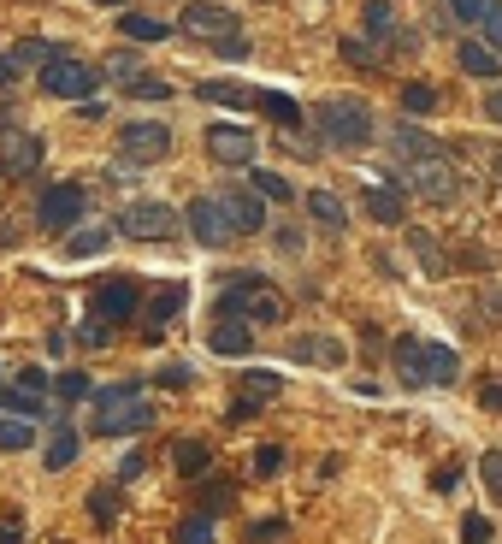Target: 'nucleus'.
Returning a JSON list of instances; mask_svg holds the SVG:
<instances>
[{"label": "nucleus", "mask_w": 502, "mask_h": 544, "mask_svg": "<svg viewBox=\"0 0 502 544\" xmlns=\"http://www.w3.org/2000/svg\"><path fill=\"white\" fill-rule=\"evenodd\" d=\"M314 131L331 148H361V142H373V107L355 95H325L314 107Z\"/></svg>", "instance_id": "f257e3e1"}, {"label": "nucleus", "mask_w": 502, "mask_h": 544, "mask_svg": "<svg viewBox=\"0 0 502 544\" xmlns=\"http://www.w3.org/2000/svg\"><path fill=\"white\" fill-rule=\"evenodd\" d=\"M148 426H154V403H142L136 385L95 391V432L101 438H130V432H148Z\"/></svg>", "instance_id": "f03ea898"}, {"label": "nucleus", "mask_w": 502, "mask_h": 544, "mask_svg": "<svg viewBox=\"0 0 502 544\" xmlns=\"http://www.w3.org/2000/svg\"><path fill=\"white\" fill-rule=\"evenodd\" d=\"M213 314H243V320H260V326H284V320H290V302H284V290H278V284L237 278V284L213 302Z\"/></svg>", "instance_id": "7ed1b4c3"}, {"label": "nucleus", "mask_w": 502, "mask_h": 544, "mask_svg": "<svg viewBox=\"0 0 502 544\" xmlns=\"http://www.w3.org/2000/svg\"><path fill=\"white\" fill-rule=\"evenodd\" d=\"M390 178H396L402 190L438 202V207H449L455 196H461V172H455V160H396Z\"/></svg>", "instance_id": "20e7f679"}, {"label": "nucleus", "mask_w": 502, "mask_h": 544, "mask_svg": "<svg viewBox=\"0 0 502 544\" xmlns=\"http://www.w3.org/2000/svg\"><path fill=\"white\" fill-rule=\"evenodd\" d=\"M166 148H172V131H166L160 119H130L125 131H119L113 178H119V172H136V166H154V160H166Z\"/></svg>", "instance_id": "39448f33"}, {"label": "nucleus", "mask_w": 502, "mask_h": 544, "mask_svg": "<svg viewBox=\"0 0 502 544\" xmlns=\"http://www.w3.org/2000/svg\"><path fill=\"white\" fill-rule=\"evenodd\" d=\"M95 83H101V71L89 66V60H77V54H54V60L42 66V89H48L54 101H89Z\"/></svg>", "instance_id": "423d86ee"}, {"label": "nucleus", "mask_w": 502, "mask_h": 544, "mask_svg": "<svg viewBox=\"0 0 502 544\" xmlns=\"http://www.w3.org/2000/svg\"><path fill=\"white\" fill-rule=\"evenodd\" d=\"M83 207H89L83 184H48L42 202H36V225L54 231V237H71V231L83 225Z\"/></svg>", "instance_id": "0eeeda50"}, {"label": "nucleus", "mask_w": 502, "mask_h": 544, "mask_svg": "<svg viewBox=\"0 0 502 544\" xmlns=\"http://www.w3.org/2000/svg\"><path fill=\"white\" fill-rule=\"evenodd\" d=\"M178 225H184V213L166 207V202H130L125 213H119V231L136 237V243H166Z\"/></svg>", "instance_id": "6e6552de"}, {"label": "nucleus", "mask_w": 502, "mask_h": 544, "mask_svg": "<svg viewBox=\"0 0 502 544\" xmlns=\"http://www.w3.org/2000/svg\"><path fill=\"white\" fill-rule=\"evenodd\" d=\"M178 30L195 36V42H225V36H237V12L219 6V0H189L178 12Z\"/></svg>", "instance_id": "1a4fd4ad"}, {"label": "nucleus", "mask_w": 502, "mask_h": 544, "mask_svg": "<svg viewBox=\"0 0 502 544\" xmlns=\"http://www.w3.org/2000/svg\"><path fill=\"white\" fill-rule=\"evenodd\" d=\"M36 166H42V136H30L24 125H0V172L30 178Z\"/></svg>", "instance_id": "9d476101"}, {"label": "nucleus", "mask_w": 502, "mask_h": 544, "mask_svg": "<svg viewBox=\"0 0 502 544\" xmlns=\"http://www.w3.org/2000/svg\"><path fill=\"white\" fill-rule=\"evenodd\" d=\"M184 225H189V237H195L201 249H225V243L237 237V231H231V219H225V207H219V196H201V202H189Z\"/></svg>", "instance_id": "9b49d317"}, {"label": "nucleus", "mask_w": 502, "mask_h": 544, "mask_svg": "<svg viewBox=\"0 0 502 544\" xmlns=\"http://www.w3.org/2000/svg\"><path fill=\"white\" fill-rule=\"evenodd\" d=\"M136 314H142V290H136L130 278H101V284H95V320L125 326Z\"/></svg>", "instance_id": "f8f14e48"}, {"label": "nucleus", "mask_w": 502, "mask_h": 544, "mask_svg": "<svg viewBox=\"0 0 502 544\" xmlns=\"http://www.w3.org/2000/svg\"><path fill=\"white\" fill-rule=\"evenodd\" d=\"M254 154H260L254 131H243V125H207V160L213 166H254Z\"/></svg>", "instance_id": "ddd939ff"}, {"label": "nucleus", "mask_w": 502, "mask_h": 544, "mask_svg": "<svg viewBox=\"0 0 502 544\" xmlns=\"http://www.w3.org/2000/svg\"><path fill=\"white\" fill-rule=\"evenodd\" d=\"M266 196L260 190H219V207H225V219H231V231L237 237H254L260 225H266Z\"/></svg>", "instance_id": "4468645a"}, {"label": "nucleus", "mask_w": 502, "mask_h": 544, "mask_svg": "<svg viewBox=\"0 0 502 544\" xmlns=\"http://www.w3.org/2000/svg\"><path fill=\"white\" fill-rule=\"evenodd\" d=\"M390 148H396V160H455V154H449V142L426 136L420 125H396Z\"/></svg>", "instance_id": "2eb2a0df"}, {"label": "nucleus", "mask_w": 502, "mask_h": 544, "mask_svg": "<svg viewBox=\"0 0 502 544\" xmlns=\"http://www.w3.org/2000/svg\"><path fill=\"white\" fill-rule=\"evenodd\" d=\"M207 349H213V355H249V326H243V314H213Z\"/></svg>", "instance_id": "dca6fc26"}, {"label": "nucleus", "mask_w": 502, "mask_h": 544, "mask_svg": "<svg viewBox=\"0 0 502 544\" xmlns=\"http://www.w3.org/2000/svg\"><path fill=\"white\" fill-rule=\"evenodd\" d=\"M361 207L373 213L378 225H402V213H408V196H402V184L390 178V184H373V190L361 196Z\"/></svg>", "instance_id": "f3484780"}, {"label": "nucleus", "mask_w": 502, "mask_h": 544, "mask_svg": "<svg viewBox=\"0 0 502 544\" xmlns=\"http://www.w3.org/2000/svg\"><path fill=\"white\" fill-rule=\"evenodd\" d=\"M455 60H461L467 77H479V83H497V77H502V54L491 48V42H461V48H455Z\"/></svg>", "instance_id": "a211bd4d"}, {"label": "nucleus", "mask_w": 502, "mask_h": 544, "mask_svg": "<svg viewBox=\"0 0 502 544\" xmlns=\"http://www.w3.org/2000/svg\"><path fill=\"white\" fill-rule=\"evenodd\" d=\"M178 308H184V284L160 290V296H154V302L142 308V332H148V338H160V332H166V326L178 320Z\"/></svg>", "instance_id": "6ab92c4d"}, {"label": "nucleus", "mask_w": 502, "mask_h": 544, "mask_svg": "<svg viewBox=\"0 0 502 544\" xmlns=\"http://www.w3.org/2000/svg\"><path fill=\"white\" fill-rule=\"evenodd\" d=\"M254 113H266L278 131H296V125H302V107H296L290 95H278V89H254Z\"/></svg>", "instance_id": "aec40b11"}, {"label": "nucleus", "mask_w": 502, "mask_h": 544, "mask_svg": "<svg viewBox=\"0 0 502 544\" xmlns=\"http://www.w3.org/2000/svg\"><path fill=\"white\" fill-rule=\"evenodd\" d=\"M420 367H426V385H449L461 373V355L449 343H420Z\"/></svg>", "instance_id": "412c9836"}, {"label": "nucleus", "mask_w": 502, "mask_h": 544, "mask_svg": "<svg viewBox=\"0 0 502 544\" xmlns=\"http://www.w3.org/2000/svg\"><path fill=\"white\" fill-rule=\"evenodd\" d=\"M290 355H296L302 367H337V361H343V343L337 338H296Z\"/></svg>", "instance_id": "4be33fe9"}, {"label": "nucleus", "mask_w": 502, "mask_h": 544, "mask_svg": "<svg viewBox=\"0 0 502 544\" xmlns=\"http://www.w3.org/2000/svg\"><path fill=\"white\" fill-rule=\"evenodd\" d=\"M77 450H83V438L71 432V420H54V438H48V456H42V462L60 474V468H71V462H77Z\"/></svg>", "instance_id": "5701e85b"}, {"label": "nucleus", "mask_w": 502, "mask_h": 544, "mask_svg": "<svg viewBox=\"0 0 502 544\" xmlns=\"http://www.w3.org/2000/svg\"><path fill=\"white\" fill-rule=\"evenodd\" d=\"M408 243H414V255H420V267L432 272V278H443V272L455 267V261H449V249H443L438 237H432V231H420V225H414V231H408Z\"/></svg>", "instance_id": "b1692460"}, {"label": "nucleus", "mask_w": 502, "mask_h": 544, "mask_svg": "<svg viewBox=\"0 0 502 544\" xmlns=\"http://www.w3.org/2000/svg\"><path fill=\"white\" fill-rule=\"evenodd\" d=\"M166 30L172 24H160L148 12H119V36H130V42H166Z\"/></svg>", "instance_id": "393cba45"}, {"label": "nucleus", "mask_w": 502, "mask_h": 544, "mask_svg": "<svg viewBox=\"0 0 502 544\" xmlns=\"http://www.w3.org/2000/svg\"><path fill=\"white\" fill-rule=\"evenodd\" d=\"M308 213H314V225H325V231H343L349 225V213H343V202L331 190H308Z\"/></svg>", "instance_id": "a878e982"}, {"label": "nucleus", "mask_w": 502, "mask_h": 544, "mask_svg": "<svg viewBox=\"0 0 502 544\" xmlns=\"http://www.w3.org/2000/svg\"><path fill=\"white\" fill-rule=\"evenodd\" d=\"M0 450H36V420L30 414L0 420Z\"/></svg>", "instance_id": "bb28decb"}, {"label": "nucleus", "mask_w": 502, "mask_h": 544, "mask_svg": "<svg viewBox=\"0 0 502 544\" xmlns=\"http://www.w3.org/2000/svg\"><path fill=\"white\" fill-rule=\"evenodd\" d=\"M195 95L213 107H254V89H243V83H201Z\"/></svg>", "instance_id": "cd10ccee"}, {"label": "nucleus", "mask_w": 502, "mask_h": 544, "mask_svg": "<svg viewBox=\"0 0 502 544\" xmlns=\"http://www.w3.org/2000/svg\"><path fill=\"white\" fill-rule=\"evenodd\" d=\"M367 36L390 42L396 36V0H367Z\"/></svg>", "instance_id": "c85d7f7f"}, {"label": "nucleus", "mask_w": 502, "mask_h": 544, "mask_svg": "<svg viewBox=\"0 0 502 544\" xmlns=\"http://www.w3.org/2000/svg\"><path fill=\"white\" fill-rule=\"evenodd\" d=\"M343 60H349V66H384V48H378L373 36H343Z\"/></svg>", "instance_id": "c756f323"}, {"label": "nucleus", "mask_w": 502, "mask_h": 544, "mask_svg": "<svg viewBox=\"0 0 502 544\" xmlns=\"http://www.w3.org/2000/svg\"><path fill=\"white\" fill-rule=\"evenodd\" d=\"M396 373H402V385H426V367H420V343H414V338L396 343Z\"/></svg>", "instance_id": "7c9ffc66"}, {"label": "nucleus", "mask_w": 502, "mask_h": 544, "mask_svg": "<svg viewBox=\"0 0 502 544\" xmlns=\"http://www.w3.org/2000/svg\"><path fill=\"white\" fill-rule=\"evenodd\" d=\"M89 515H95V527H113L119 521V491L113 485H95L89 491Z\"/></svg>", "instance_id": "2f4dec72"}, {"label": "nucleus", "mask_w": 502, "mask_h": 544, "mask_svg": "<svg viewBox=\"0 0 502 544\" xmlns=\"http://www.w3.org/2000/svg\"><path fill=\"white\" fill-rule=\"evenodd\" d=\"M207 462H213V450H207V444H201V438H184V444H178V474H207Z\"/></svg>", "instance_id": "473e14b6"}, {"label": "nucleus", "mask_w": 502, "mask_h": 544, "mask_svg": "<svg viewBox=\"0 0 502 544\" xmlns=\"http://www.w3.org/2000/svg\"><path fill=\"white\" fill-rule=\"evenodd\" d=\"M130 101H172V83L166 77H125Z\"/></svg>", "instance_id": "72a5a7b5"}, {"label": "nucleus", "mask_w": 502, "mask_h": 544, "mask_svg": "<svg viewBox=\"0 0 502 544\" xmlns=\"http://www.w3.org/2000/svg\"><path fill=\"white\" fill-rule=\"evenodd\" d=\"M172 544H213V515L201 509V515H189V521H178V533H172Z\"/></svg>", "instance_id": "f704fd0d"}, {"label": "nucleus", "mask_w": 502, "mask_h": 544, "mask_svg": "<svg viewBox=\"0 0 502 544\" xmlns=\"http://www.w3.org/2000/svg\"><path fill=\"white\" fill-rule=\"evenodd\" d=\"M249 184L260 190V196H266V202H296L290 178H278V172H260V166H254V178H249Z\"/></svg>", "instance_id": "c9c22d12"}, {"label": "nucleus", "mask_w": 502, "mask_h": 544, "mask_svg": "<svg viewBox=\"0 0 502 544\" xmlns=\"http://www.w3.org/2000/svg\"><path fill=\"white\" fill-rule=\"evenodd\" d=\"M0 408H12V414H30V420H36V414H48V403H42L36 391H24V385H12V391H0Z\"/></svg>", "instance_id": "e433bc0d"}, {"label": "nucleus", "mask_w": 502, "mask_h": 544, "mask_svg": "<svg viewBox=\"0 0 502 544\" xmlns=\"http://www.w3.org/2000/svg\"><path fill=\"white\" fill-rule=\"evenodd\" d=\"M237 391H243V397H284V379H278V373H243Z\"/></svg>", "instance_id": "4c0bfd02"}, {"label": "nucleus", "mask_w": 502, "mask_h": 544, "mask_svg": "<svg viewBox=\"0 0 502 544\" xmlns=\"http://www.w3.org/2000/svg\"><path fill=\"white\" fill-rule=\"evenodd\" d=\"M54 54H60L54 42H18V48H12V66H18V71H24V66H48Z\"/></svg>", "instance_id": "58836bf2"}, {"label": "nucleus", "mask_w": 502, "mask_h": 544, "mask_svg": "<svg viewBox=\"0 0 502 544\" xmlns=\"http://www.w3.org/2000/svg\"><path fill=\"white\" fill-rule=\"evenodd\" d=\"M402 107L408 113H432L438 107V89L432 83H402Z\"/></svg>", "instance_id": "ea45409f"}, {"label": "nucleus", "mask_w": 502, "mask_h": 544, "mask_svg": "<svg viewBox=\"0 0 502 544\" xmlns=\"http://www.w3.org/2000/svg\"><path fill=\"white\" fill-rule=\"evenodd\" d=\"M107 249V231H71L65 237V255H101Z\"/></svg>", "instance_id": "a19ab883"}, {"label": "nucleus", "mask_w": 502, "mask_h": 544, "mask_svg": "<svg viewBox=\"0 0 502 544\" xmlns=\"http://www.w3.org/2000/svg\"><path fill=\"white\" fill-rule=\"evenodd\" d=\"M479 479H485V491L502 503V450H485L479 456Z\"/></svg>", "instance_id": "79ce46f5"}, {"label": "nucleus", "mask_w": 502, "mask_h": 544, "mask_svg": "<svg viewBox=\"0 0 502 544\" xmlns=\"http://www.w3.org/2000/svg\"><path fill=\"white\" fill-rule=\"evenodd\" d=\"M54 397H60V403H77V397H89V379H83V373H60V379H54Z\"/></svg>", "instance_id": "37998d69"}, {"label": "nucleus", "mask_w": 502, "mask_h": 544, "mask_svg": "<svg viewBox=\"0 0 502 544\" xmlns=\"http://www.w3.org/2000/svg\"><path fill=\"white\" fill-rule=\"evenodd\" d=\"M278 468H284V450H278V444H260V450H254V474L272 479Z\"/></svg>", "instance_id": "c03bdc74"}, {"label": "nucleus", "mask_w": 502, "mask_h": 544, "mask_svg": "<svg viewBox=\"0 0 502 544\" xmlns=\"http://www.w3.org/2000/svg\"><path fill=\"white\" fill-rule=\"evenodd\" d=\"M479 30H485V42H491V48H497V54H502V0H491V6H485V18H479Z\"/></svg>", "instance_id": "a18cd8bd"}, {"label": "nucleus", "mask_w": 502, "mask_h": 544, "mask_svg": "<svg viewBox=\"0 0 502 544\" xmlns=\"http://www.w3.org/2000/svg\"><path fill=\"white\" fill-rule=\"evenodd\" d=\"M461 539L467 544H491V521H485V515H467V521H461Z\"/></svg>", "instance_id": "49530a36"}, {"label": "nucleus", "mask_w": 502, "mask_h": 544, "mask_svg": "<svg viewBox=\"0 0 502 544\" xmlns=\"http://www.w3.org/2000/svg\"><path fill=\"white\" fill-rule=\"evenodd\" d=\"M107 338H113V326H107V320H89V326H77V343H89V349H101Z\"/></svg>", "instance_id": "de8ad7c7"}, {"label": "nucleus", "mask_w": 502, "mask_h": 544, "mask_svg": "<svg viewBox=\"0 0 502 544\" xmlns=\"http://www.w3.org/2000/svg\"><path fill=\"white\" fill-rule=\"evenodd\" d=\"M485 6H491V0H449V12H455L461 24H479V18H485Z\"/></svg>", "instance_id": "09e8293b"}, {"label": "nucleus", "mask_w": 502, "mask_h": 544, "mask_svg": "<svg viewBox=\"0 0 502 544\" xmlns=\"http://www.w3.org/2000/svg\"><path fill=\"white\" fill-rule=\"evenodd\" d=\"M213 54H225V60H243V54H249V36L237 30V36H225V42H213Z\"/></svg>", "instance_id": "8fccbe9b"}, {"label": "nucleus", "mask_w": 502, "mask_h": 544, "mask_svg": "<svg viewBox=\"0 0 502 544\" xmlns=\"http://www.w3.org/2000/svg\"><path fill=\"white\" fill-rule=\"evenodd\" d=\"M479 308H485V314L502 326V284H485V290H479Z\"/></svg>", "instance_id": "3c124183"}, {"label": "nucleus", "mask_w": 502, "mask_h": 544, "mask_svg": "<svg viewBox=\"0 0 502 544\" xmlns=\"http://www.w3.org/2000/svg\"><path fill=\"white\" fill-rule=\"evenodd\" d=\"M136 60H130V54H113V60H107V77H113V83H125V77H136Z\"/></svg>", "instance_id": "603ef678"}, {"label": "nucleus", "mask_w": 502, "mask_h": 544, "mask_svg": "<svg viewBox=\"0 0 502 544\" xmlns=\"http://www.w3.org/2000/svg\"><path fill=\"white\" fill-rule=\"evenodd\" d=\"M479 408L502 414V379H485V385H479Z\"/></svg>", "instance_id": "864d4df0"}, {"label": "nucleus", "mask_w": 502, "mask_h": 544, "mask_svg": "<svg viewBox=\"0 0 502 544\" xmlns=\"http://www.w3.org/2000/svg\"><path fill=\"white\" fill-rule=\"evenodd\" d=\"M18 385H24V391H36V397H48V373H42V367H24V373H18Z\"/></svg>", "instance_id": "5fc2aeb1"}, {"label": "nucleus", "mask_w": 502, "mask_h": 544, "mask_svg": "<svg viewBox=\"0 0 502 544\" xmlns=\"http://www.w3.org/2000/svg\"><path fill=\"white\" fill-rule=\"evenodd\" d=\"M225 503H231V485H213V491H201V509H207V515H219Z\"/></svg>", "instance_id": "6e6d98bb"}, {"label": "nucleus", "mask_w": 502, "mask_h": 544, "mask_svg": "<svg viewBox=\"0 0 502 544\" xmlns=\"http://www.w3.org/2000/svg\"><path fill=\"white\" fill-rule=\"evenodd\" d=\"M249 539H254V544H260V539H284V521H254Z\"/></svg>", "instance_id": "4d7b16f0"}, {"label": "nucleus", "mask_w": 502, "mask_h": 544, "mask_svg": "<svg viewBox=\"0 0 502 544\" xmlns=\"http://www.w3.org/2000/svg\"><path fill=\"white\" fill-rule=\"evenodd\" d=\"M455 479H461V468L449 462V468H438V474H432V485H438V491H455Z\"/></svg>", "instance_id": "13d9d810"}, {"label": "nucleus", "mask_w": 502, "mask_h": 544, "mask_svg": "<svg viewBox=\"0 0 502 544\" xmlns=\"http://www.w3.org/2000/svg\"><path fill=\"white\" fill-rule=\"evenodd\" d=\"M160 379H166V385H172V391H184V385H189V367H166V373H160Z\"/></svg>", "instance_id": "bf43d9fd"}, {"label": "nucleus", "mask_w": 502, "mask_h": 544, "mask_svg": "<svg viewBox=\"0 0 502 544\" xmlns=\"http://www.w3.org/2000/svg\"><path fill=\"white\" fill-rule=\"evenodd\" d=\"M12 77H18V66H12V54H0V89H12Z\"/></svg>", "instance_id": "052dcab7"}, {"label": "nucleus", "mask_w": 502, "mask_h": 544, "mask_svg": "<svg viewBox=\"0 0 502 544\" xmlns=\"http://www.w3.org/2000/svg\"><path fill=\"white\" fill-rule=\"evenodd\" d=\"M0 544H24V527H18V521H6V527H0Z\"/></svg>", "instance_id": "680f3d73"}, {"label": "nucleus", "mask_w": 502, "mask_h": 544, "mask_svg": "<svg viewBox=\"0 0 502 544\" xmlns=\"http://www.w3.org/2000/svg\"><path fill=\"white\" fill-rule=\"evenodd\" d=\"M485 119H497V125H502V89H491V101H485Z\"/></svg>", "instance_id": "e2e57ef3"}, {"label": "nucleus", "mask_w": 502, "mask_h": 544, "mask_svg": "<svg viewBox=\"0 0 502 544\" xmlns=\"http://www.w3.org/2000/svg\"><path fill=\"white\" fill-rule=\"evenodd\" d=\"M0 125H6V89H0Z\"/></svg>", "instance_id": "0e129e2a"}, {"label": "nucleus", "mask_w": 502, "mask_h": 544, "mask_svg": "<svg viewBox=\"0 0 502 544\" xmlns=\"http://www.w3.org/2000/svg\"><path fill=\"white\" fill-rule=\"evenodd\" d=\"M95 6H125V0H95Z\"/></svg>", "instance_id": "69168bd1"}, {"label": "nucleus", "mask_w": 502, "mask_h": 544, "mask_svg": "<svg viewBox=\"0 0 502 544\" xmlns=\"http://www.w3.org/2000/svg\"><path fill=\"white\" fill-rule=\"evenodd\" d=\"M491 172H497V178H502V154H497V166H491Z\"/></svg>", "instance_id": "338daca9"}]
</instances>
